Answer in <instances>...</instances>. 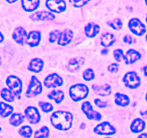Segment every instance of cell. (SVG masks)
<instances>
[{"label":"cell","mask_w":147,"mask_h":138,"mask_svg":"<svg viewBox=\"0 0 147 138\" xmlns=\"http://www.w3.org/2000/svg\"><path fill=\"white\" fill-rule=\"evenodd\" d=\"M129 27L131 32L136 35H143L146 31V26L138 18H132L129 22Z\"/></svg>","instance_id":"8992f818"},{"label":"cell","mask_w":147,"mask_h":138,"mask_svg":"<svg viewBox=\"0 0 147 138\" xmlns=\"http://www.w3.org/2000/svg\"><path fill=\"white\" fill-rule=\"evenodd\" d=\"M39 106H40L42 111L45 112V113H48V112H50L51 111L53 110V104H51L50 103H48V102L40 101L39 103Z\"/></svg>","instance_id":"4dcf8cb0"},{"label":"cell","mask_w":147,"mask_h":138,"mask_svg":"<svg viewBox=\"0 0 147 138\" xmlns=\"http://www.w3.org/2000/svg\"><path fill=\"white\" fill-rule=\"evenodd\" d=\"M100 32V27L96 23H88L85 27V32L87 37H94Z\"/></svg>","instance_id":"ffe728a7"},{"label":"cell","mask_w":147,"mask_h":138,"mask_svg":"<svg viewBox=\"0 0 147 138\" xmlns=\"http://www.w3.org/2000/svg\"><path fill=\"white\" fill-rule=\"evenodd\" d=\"M60 34V32L58 30H55L54 31L51 32L50 33V35H49V40H50V43H54V42H55L59 38Z\"/></svg>","instance_id":"836d02e7"},{"label":"cell","mask_w":147,"mask_h":138,"mask_svg":"<svg viewBox=\"0 0 147 138\" xmlns=\"http://www.w3.org/2000/svg\"><path fill=\"white\" fill-rule=\"evenodd\" d=\"M144 75L146 76H147V65L146 66L144 67Z\"/></svg>","instance_id":"b9f144b4"},{"label":"cell","mask_w":147,"mask_h":138,"mask_svg":"<svg viewBox=\"0 0 147 138\" xmlns=\"http://www.w3.org/2000/svg\"><path fill=\"white\" fill-rule=\"evenodd\" d=\"M1 57H0V66H1Z\"/></svg>","instance_id":"ee69618b"},{"label":"cell","mask_w":147,"mask_h":138,"mask_svg":"<svg viewBox=\"0 0 147 138\" xmlns=\"http://www.w3.org/2000/svg\"><path fill=\"white\" fill-rule=\"evenodd\" d=\"M27 120L31 124H37L40 121V114L38 109L34 106H28L24 111Z\"/></svg>","instance_id":"8fae6325"},{"label":"cell","mask_w":147,"mask_h":138,"mask_svg":"<svg viewBox=\"0 0 147 138\" xmlns=\"http://www.w3.org/2000/svg\"><path fill=\"white\" fill-rule=\"evenodd\" d=\"M113 55H114L116 60H117L118 62H121L122 60V59L124 57L123 50H121V49H116V50H115L114 52H113Z\"/></svg>","instance_id":"e575fe53"},{"label":"cell","mask_w":147,"mask_h":138,"mask_svg":"<svg viewBox=\"0 0 147 138\" xmlns=\"http://www.w3.org/2000/svg\"><path fill=\"white\" fill-rule=\"evenodd\" d=\"M119 64H117V63H112V64H111L110 66H109L108 69H109V71L111 72V73H116V72H117L118 70H119Z\"/></svg>","instance_id":"8d00e7d4"},{"label":"cell","mask_w":147,"mask_h":138,"mask_svg":"<svg viewBox=\"0 0 147 138\" xmlns=\"http://www.w3.org/2000/svg\"><path fill=\"white\" fill-rule=\"evenodd\" d=\"M44 62L41 58H33L28 65V70L34 73H39L42 70Z\"/></svg>","instance_id":"ac0fdd59"},{"label":"cell","mask_w":147,"mask_h":138,"mask_svg":"<svg viewBox=\"0 0 147 138\" xmlns=\"http://www.w3.org/2000/svg\"><path fill=\"white\" fill-rule=\"evenodd\" d=\"M145 3H146V5H147V1H145Z\"/></svg>","instance_id":"681fc988"},{"label":"cell","mask_w":147,"mask_h":138,"mask_svg":"<svg viewBox=\"0 0 147 138\" xmlns=\"http://www.w3.org/2000/svg\"><path fill=\"white\" fill-rule=\"evenodd\" d=\"M108 138H109V137H108Z\"/></svg>","instance_id":"f907efd6"},{"label":"cell","mask_w":147,"mask_h":138,"mask_svg":"<svg viewBox=\"0 0 147 138\" xmlns=\"http://www.w3.org/2000/svg\"><path fill=\"white\" fill-rule=\"evenodd\" d=\"M108 24H109L112 28L115 29V30H121V29L122 28V26H123L121 20L119 18H116L115 19V20H112V21L109 22Z\"/></svg>","instance_id":"d6a6232c"},{"label":"cell","mask_w":147,"mask_h":138,"mask_svg":"<svg viewBox=\"0 0 147 138\" xmlns=\"http://www.w3.org/2000/svg\"><path fill=\"white\" fill-rule=\"evenodd\" d=\"M123 80L126 87L131 89H136L141 84L140 77L134 71H131L126 73Z\"/></svg>","instance_id":"5b68a950"},{"label":"cell","mask_w":147,"mask_h":138,"mask_svg":"<svg viewBox=\"0 0 147 138\" xmlns=\"http://www.w3.org/2000/svg\"><path fill=\"white\" fill-rule=\"evenodd\" d=\"M32 20H54L55 16L50 12L47 11H40L37 12L30 16Z\"/></svg>","instance_id":"2e32d148"},{"label":"cell","mask_w":147,"mask_h":138,"mask_svg":"<svg viewBox=\"0 0 147 138\" xmlns=\"http://www.w3.org/2000/svg\"><path fill=\"white\" fill-rule=\"evenodd\" d=\"M115 41L116 38L111 33H104L100 37V44L104 47H110L115 43Z\"/></svg>","instance_id":"603a6c76"},{"label":"cell","mask_w":147,"mask_h":138,"mask_svg":"<svg viewBox=\"0 0 147 138\" xmlns=\"http://www.w3.org/2000/svg\"><path fill=\"white\" fill-rule=\"evenodd\" d=\"M13 112V107L7 103L1 102L0 103V115L2 117H7L11 114Z\"/></svg>","instance_id":"4316f807"},{"label":"cell","mask_w":147,"mask_h":138,"mask_svg":"<svg viewBox=\"0 0 147 138\" xmlns=\"http://www.w3.org/2000/svg\"><path fill=\"white\" fill-rule=\"evenodd\" d=\"M95 103L97 106H98L99 108H105L107 106V104H106V102L102 101L100 99H95Z\"/></svg>","instance_id":"74e56055"},{"label":"cell","mask_w":147,"mask_h":138,"mask_svg":"<svg viewBox=\"0 0 147 138\" xmlns=\"http://www.w3.org/2000/svg\"><path fill=\"white\" fill-rule=\"evenodd\" d=\"M19 133L24 138H30L32 135V129L30 126H23L19 130Z\"/></svg>","instance_id":"f546056e"},{"label":"cell","mask_w":147,"mask_h":138,"mask_svg":"<svg viewBox=\"0 0 147 138\" xmlns=\"http://www.w3.org/2000/svg\"><path fill=\"white\" fill-rule=\"evenodd\" d=\"M1 128L0 127V132H1Z\"/></svg>","instance_id":"c3c4849f"},{"label":"cell","mask_w":147,"mask_h":138,"mask_svg":"<svg viewBox=\"0 0 147 138\" xmlns=\"http://www.w3.org/2000/svg\"><path fill=\"white\" fill-rule=\"evenodd\" d=\"M3 40H4V36H3V34H1V32H0V43H1Z\"/></svg>","instance_id":"7bdbcfd3"},{"label":"cell","mask_w":147,"mask_h":138,"mask_svg":"<svg viewBox=\"0 0 147 138\" xmlns=\"http://www.w3.org/2000/svg\"><path fill=\"white\" fill-rule=\"evenodd\" d=\"M42 91V87L41 82L36 76H32L28 89L26 92V96L27 98L34 97L40 94Z\"/></svg>","instance_id":"3957f363"},{"label":"cell","mask_w":147,"mask_h":138,"mask_svg":"<svg viewBox=\"0 0 147 138\" xmlns=\"http://www.w3.org/2000/svg\"><path fill=\"white\" fill-rule=\"evenodd\" d=\"M92 88H93V90L96 92V94L99 95V96H108L111 92V86L109 84H105L103 85V86H96V85H93Z\"/></svg>","instance_id":"7402d4cb"},{"label":"cell","mask_w":147,"mask_h":138,"mask_svg":"<svg viewBox=\"0 0 147 138\" xmlns=\"http://www.w3.org/2000/svg\"><path fill=\"white\" fill-rule=\"evenodd\" d=\"M82 111L83 113L86 115L88 118L90 120H96V121H100L101 119L102 116L99 112H96L93 110V106L90 104L89 101H85L83 102L81 106Z\"/></svg>","instance_id":"52a82bcc"},{"label":"cell","mask_w":147,"mask_h":138,"mask_svg":"<svg viewBox=\"0 0 147 138\" xmlns=\"http://www.w3.org/2000/svg\"><path fill=\"white\" fill-rule=\"evenodd\" d=\"M63 83V80L57 73H52L48 75L45 78L44 84L47 88H55L61 86Z\"/></svg>","instance_id":"30bf717a"},{"label":"cell","mask_w":147,"mask_h":138,"mask_svg":"<svg viewBox=\"0 0 147 138\" xmlns=\"http://www.w3.org/2000/svg\"><path fill=\"white\" fill-rule=\"evenodd\" d=\"M46 7L51 12L60 13L66 9L65 1L63 0H49L45 1Z\"/></svg>","instance_id":"9c48e42d"},{"label":"cell","mask_w":147,"mask_h":138,"mask_svg":"<svg viewBox=\"0 0 147 138\" xmlns=\"http://www.w3.org/2000/svg\"><path fill=\"white\" fill-rule=\"evenodd\" d=\"M41 40V33L39 31H31L27 37V43L31 47L38 46Z\"/></svg>","instance_id":"4fadbf2b"},{"label":"cell","mask_w":147,"mask_h":138,"mask_svg":"<svg viewBox=\"0 0 147 138\" xmlns=\"http://www.w3.org/2000/svg\"><path fill=\"white\" fill-rule=\"evenodd\" d=\"M146 101H147V93H146Z\"/></svg>","instance_id":"f6af8a7d"},{"label":"cell","mask_w":147,"mask_h":138,"mask_svg":"<svg viewBox=\"0 0 147 138\" xmlns=\"http://www.w3.org/2000/svg\"><path fill=\"white\" fill-rule=\"evenodd\" d=\"M145 126H146V123L144 121L143 119L137 118L132 122L131 124V130L134 133H139L145 129Z\"/></svg>","instance_id":"44dd1931"},{"label":"cell","mask_w":147,"mask_h":138,"mask_svg":"<svg viewBox=\"0 0 147 138\" xmlns=\"http://www.w3.org/2000/svg\"><path fill=\"white\" fill-rule=\"evenodd\" d=\"M64 96V92L60 90H54L47 95V97L49 99H51V100H54L57 103H60L63 100Z\"/></svg>","instance_id":"d4e9b609"},{"label":"cell","mask_w":147,"mask_h":138,"mask_svg":"<svg viewBox=\"0 0 147 138\" xmlns=\"http://www.w3.org/2000/svg\"><path fill=\"white\" fill-rule=\"evenodd\" d=\"M73 32L70 29H65L62 32H60L57 43L60 45L65 46L71 42V40H73Z\"/></svg>","instance_id":"7c38bea8"},{"label":"cell","mask_w":147,"mask_h":138,"mask_svg":"<svg viewBox=\"0 0 147 138\" xmlns=\"http://www.w3.org/2000/svg\"><path fill=\"white\" fill-rule=\"evenodd\" d=\"M138 138H147V133H143L139 135Z\"/></svg>","instance_id":"ab89813d"},{"label":"cell","mask_w":147,"mask_h":138,"mask_svg":"<svg viewBox=\"0 0 147 138\" xmlns=\"http://www.w3.org/2000/svg\"><path fill=\"white\" fill-rule=\"evenodd\" d=\"M21 3L24 10L26 12H33L38 8L40 1L39 0H23Z\"/></svg>","instance_id":"d6986e66"},{"label":"cell","mask_w":147,"mask_h":138,"mask_svg":"<svg viewBox=\"0 0 147 138\" xmlns=\"http://www.w3.org/2000/svg\"><path fill=\"white\" fill-rule=\"evenodd\" d=\"M146 41H147V34H146Z\"/></svg>","instance_id":"7dc6e473"},{"label":"cell","mask_w":147,"mask_h":138,"mask_svg":"<svg viewBox=\"0 0 147 138\" xmlns=\"http://www.w3.org/2000/svg\"><path fill=\"white\" fill-rule=\"evenodd\" d=\"M89 89L86 85L83 83H78L71 86L69 90L70 96L74 101L84 99L88 95Z\"/></svg>","instance_id":"7a4b0ae2"},{"label":"cell","mask_w":147,"mask_h":138,"mask_svg":"<svg viewBox=\"0 0 147 138\" xmlns=\"http://www.w3.org/2000/svg\"><path fill=\"white\" fill-rule=\"evenodd\" d=\"M141 57H142V55H141L139 52L136 51L134 49H130L126 53L123 59H124L125 63L126 64H132V63H134L135 62L139 60Z\"/></svg>","instance_id":"e0dca14e"},{"label":"cell","mask_w":147,"mask_h":138,"mask_svg":"<svg viewBox=\"0 0 147 138\" xmlns=\"http://www.w3.org/2000/svg\"><path fill=\"white\" fill-rule=\"evenodd\" d=\"M115 103L117 105L121 106H126L129 104V96L123 94V93H116L115 95Z\"/></svg>","instance_id":"cb8c5ba5"},{"label":"cell","mask_w":147,"mask_h":138,"mask_svg":"<svg viewBox=\"0 0 147 138\" xmlns=\"http://www.w3.org/2000/svg\"><path fill=\"white\" fill-rule=\"evenodd\" d=\"M75 7H82L86 5L87 3L89 2V1H85V0H73V1H69Z\"/></svg>","instance_id":"d590c367"},{"label":"cell","mask_w":147,"mask_h":138,"mask_svg":"<svg viewBox=\"0 0 147 138\" xmlns=\"http://www.w3.org/2000/svg\"><path fill=\"white\" fill-rule=\"evenodd\" d=\"M85 62L84 57H77L72 58L68 62L67 67L70 71L76 72L83 66Z\"/></svg>","instance_id":"9a60e30c"},{"label":"cell","mask_w":147,"mask_h":138,"mask_svg":"<svg viewBox=\"0 0 147 138\" xmlns=\"http://www.w3.org/2000/svg\"><path fill=\"white\" fill-rule=\"evenodd\" d=\"M1 96L5 101L9 102H12L14 100V94L8 89L4 88L1 91Z\"/></svg>","instance_id":"83f0119b"},{"label":"cell","mask_w":147,"mask_h":138,"mask_svg":"<svg viewBox=\"0 0 147 138\" xmlns=\"http://www.w3.org/2000/svg\"><path fill=\"white\" fill-rule=\"evenodd\" d=\"M73 116L65 111H56L50 116V122L56 129L66 131L70 129L73 124Z\"/></svg>","instance_id":"6da1fadb"},{"label":"cell","mask_w":147,"mask_h":138,"mask_svg":"<svg viewBox=\"0 0 147 138\" xmlns=\"http://www.w3.org/2000/svg\"><path fill=\"white\" fill-rule=\"evenodd\" d=\"M50 135V129L47 126H42L40 130L36 131L34 138H47Z\"/></svg>","instance_id":"f1b7e54d"},{"label":"cell","mask_w":147,"mask_h":138,"mask_svg":"<svg viewBox=\"0 0 147 138\" xmlns=\"http://www.w3.org/2000/svg\"><path fill=\"white\" fill-rule=\"evenodd\" d=\"M109 50H108V49H103V50H102V54L103 55H106V54H108V53H109Z\"/></svg>","instance_id":"60d3db41"},{"label":"cell","mask_w":147,"mask_h":138,"mask_svg":"<svg viewBox=\"0 0 147 138\" xmlns=\"http://www.w3.org/2000/svg\"><path fill=\"white\" fill-rule=\"evenodd\" d=\"M83 79L87 80V81L93 80L95 77V73H94V71L93 70V69L91 68L86 69V70L83 72Z\"/></svg>","instance_id":"1f68e13d"},{"label":"cell","mask_w":147,"mask_h":138,"mask_svg":"<svg viewBox=\"0 0 147 138\" xmlns=\"http://www.w3.org/2000/svg\"><path fill=\"white\" fill-rule=\"evenodd\" d=\"M123 40H124L125 43H128V44H131L132 43V37L129 34H126V36H124L123 37Z\"/></svg>","instance_id":"f35d334b"},{"label":"cell","mask_w":147,"mask_h":138,"mask_svg":"<svg viewBox=\"0 0 147 138\" xmlns=\"http://www.w3.org/2000/svg\"><path fill=\"white\" fill-rule=\"evenodd\" d=\"M7 85L9 89L16 96L20 94L22 91V82L15 76H9L7 78Z\"/></svg>","instance_id":"277c9868"},{"label":"cell","mask_w":147,"mask_h":138,"mask_svg":"<svg viewBox=\"0 0 147 138\" xmlns=\"http://www.w3.org/2000/svg\"><path fill=\"white\" fill-rule=\"evenodd\" d=\"M116 130L109 122H103L94 128V132L100 135H112L116 133Z\"/></svg>","instance_id":"ba28073f"},{"label":"cell","mask_w":147,"mask_h":138,"mask_svg":"<svg viewBox=\"0 0 147 138\" xmlns=\"http://www.w3.org/2000/svg\"><path fill=\"white\" fill-rule=\"evenodd\" d=\"M12 37L16 43H19L20 45H23L24 43L27 36V32L23 27H18L14 30L12 34Z\"/></svg>","instance_id":"5bb4252c"},{"label":"cell","mask_w":147,"mask_h":138,"mask_svg":"<svg viewBox=\"0 0 147 138\" xmlns=\"http://www.w3.org/2000/svg\"><path fill=\"white\" fill-rule=\"evenodd\" d=\"M146 22H147V14H146Z\"/></svg>","instance_id":"bcb514c9"},{"label":"cell","mask_w":147,"mask_h":138,"mask_svg":"<svg viewBox=\"0 0 147 138\" xmlns=\"http://www.w3.org/2000/svg\"><path fill=\"white\" fill-rule=\"evenodd\" d=\"M24 119V116L20 113H14L11 116L9 119V123L12 126H18L23 123Z\"/></svg>","instance_id":"484cf974"}]
</instances>
